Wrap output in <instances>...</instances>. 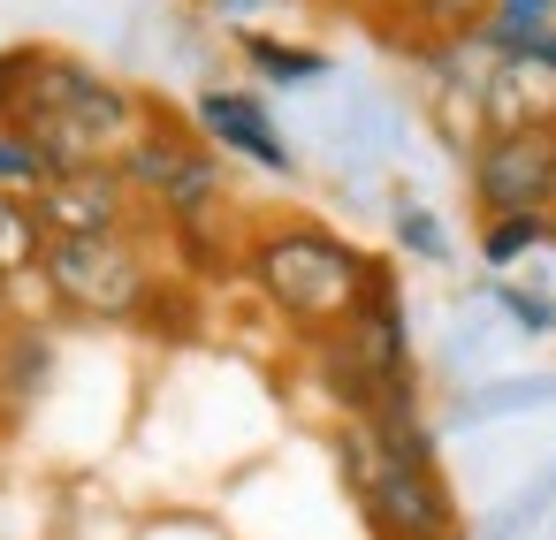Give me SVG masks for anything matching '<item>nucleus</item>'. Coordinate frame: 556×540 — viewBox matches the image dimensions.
<instances>
[{
	"mask_svg": "<svg viewBox=\"0 0 556 540\" xmlns=\"http://www.w3.org/2000/svg\"><path fill=\"white\" fill-rule=\"evenodd\" d=\"M336 464H343V487L374 540H457V494L434 464V426H427L419 396H404L374 419H343Z\"/></svg>",
	"mask_w": 556,
	"mask_h": 540,
	"instance_id": "f257e3e1",
	"label": "nucleus"
},
{
	"mask_svg": "<svg viewBox=\"0 0 556 540\" xmlns=\"http://www.w3.org/2000/svg\"><path fill=\"white\" fill-rule=\"evenodd\" d=\"M237 282L313 350L358 312V297L374 282V252H358L343 229H328L313 214H267L244 229Z\"/></svg>",
	"mask_w": 556,
	"mask_h": 540,
	"instance_id": "f03ea898",
	"label": "nucleus"
},
{
	"mask_svg": "<svg viewBox=\"0 0 556 540\" xmlns=\"http://www.w3.org/2000/svg\"><path fill=\"white\" fill-rule=\"evenodd\" d=\"M199 282L168 267L161 229L123 236H54L39 259V305L70 327H161Z\"/></svg>",
	"mask_w": 556,
	"mask_h": 540,
	"instance_id": "7ed1b4c3",
	"label": "nucleus"
},
{
	"mask_svg": "<svg viewBox=\"0 0 556 540\" xmlns=\"http://www.w3.org/2000/svg\"><path fill=\"white\" fill-rule=\"evenodd\" d=\"M153 115V92L108 77L100 62L70 54V47H39V69L24 85V107H16V130L62 168H115L130 153V138L146 130Z\"/></svg>",
	"mask_w": 556,
	"mask_h": 540,
	"instance_id": "20e7f679",
	"label": "nucleus"
},
{
	"mask_svg": "<svg viewBox=\"0 0 556 540\" xmlns=\"http://www.w3.org/2000/svg\"><path fill=\"white\" fill-rule=\"evenodd\" d=\"M313 365L336 396L343 419H374L404 396H419V358H412V312H404V282L389 259H374V282L358 297V312L313 343Z\"/></svg>",
	"mask_w": 556,
	"mask_h": 540,
	"instance_id": "39448f33",
	"label": "nucleus"
},
{
	"mask_svg": "<svg viewBox=\"0 0 556 540\" xmlns=\"http://www.w3.org/2000/svg\"><path fill=\"white\" fill-rule=\"evenodd\" d=\"M115 168L130 176V191H138V206H146L153 229H176V221H199V214L237 206V198H229V160L199 138L191 115H176V107H161V100H153L146 130L130 138V153H123Z\"/></svg>",
	"mask_w": 556,
	"mask_h": 540,
	"instance_id": "423d86ee",
	"label": "nucleus"
},
{
	"mask_svg": "<svg viewBox=\"0 0 556 540\" xmlns=\"http://www.w3.org/2000/svg\"><path fill=\"white\" fill-rule=\"evenodd\" d=\"M465 191H472L480 221H495V214H548L556 206V123L488 130L465 153Z\"/></svg>",
	"mask_w": 556,
	"mask_h": 540,
	"instance_id": "0eeeda50",
	"label": "nucleus"
},
{
	"mask_svg": "<svg viewBox=\"0 0 556 540\" xmlns=\"http://www.w3.org/2000/svg\"><path fill=\"white\" fill-rule=\"evenodd\" d=\"M184 115L199 123V138H206L222 160H244V168H260V176H275V183L298 176V145H290V130L275 123V107H267L260 85H199Z\"/></svg>",
	"mask_w": 556,
	"mask_h": 540,
	"instance_id": "6e6552de",
	"label": "nucleus"
},
{
	"mask_svg": "<svg viewBox=\"0 0 556 540\" xmlns=\"http://www.w3.org/2000/svg\"><path fill=\"white\" fill-rule=\"evenodd\" d=\"M47 236H123V229H146V206L130 191L123 168H62L31 191Z\"/></svg>",
	"mask_w": 556,
	"mask_h": 540,
	"instance_id": "1a4fd4ad",
	"label": "nucleus"
},
{
	"mask_svg": "<svg viewBox=\"0 0 556 540\" xmlns=\"http://www.w3.org/2000/svg\"><path fill=\"white\" fill-rule=\"evenodd\" d=\"M556 123V69L541 54H495L480 77V130H533Z\"/></svg>",
	"mask_w": 556,
	"mask_h": 540,
	"instance_id": "9d476101",
	"label": "nucleus"
},
{
	"mask_svg": "<svg viewBox=\"0 0 556 540\" xmlns=\"http://www.w3.org/2000/svg\"><path fill=\"white\" fill-rule=\"evenodd\" d=\"M237 62L260 92H305V85H328L336 77V54L305 47V39H282V31H237Z\"/></svg>",
	"mask_w": 556,
	"mask_h": 540,
	"instance_id": "9b49d317",
	"label": "nucleus"
},
{
	"mask_svg": "<svg viewBox=\"0 0 556 540\" xmlns=\"http://www.w3.org/2000/svg\"><path fill=\"white\" fill-rule=\"evenodd\" d=\"M47 221L24 191H0V274L9 282H39V259H47Z\"/></svg>",
	"mask_w": 556,
	"mask_h": 540,
	"instance_id": "f8f14e48",
	"label": "nucleus"
},
{
	"mask_svg": "<svg viewBox=\"0 0 556 540\" xmlns=\"http://www.w3.org/2000/svg\"><path fill=\"white\" fill-rule=\"evenodd\" d=\"M533 252H556V221L548 214H495V221H480V267L488 274H510Z\"/></svg>",
	"mask_w": 556,
	"mask_h": 540,
	"instance_id": "ddd939ff",
	"label": "nucleus"
},
{
	"mask_svg": "<svg viewBox=\"0 0 556 540\" xmlns=\"http://www.w3.org/2000/svg\"><path fill=\"white\" fill-rule=\"evenodd\" d=\"M389 236H396V252L404 259H427V267H450L457 259V244H450V229H442V214L427 206V198H389Z\"/></svg>",
	"mask_w": 556,
	"mask_h": 540,
	"instance_id": "4468645a",
	"label": "nucleus"
},
{
	"mask_svg": "<svg viewBox=\"0 0 556 540\" xmlns=\"http://www.w3.org/2000/svg\"><path fill=\"white\" fill-rule=\"evenodd\" d=\"M480 297L518 327V335H556V297L548 290H533V282H510V274H488L480 282Z\"/></svg>",
	"mask_w": 556,
	"mask_h": 540,
	"instance_id": "2eb2a0df",
	"label": "nucleus"
},
{
	"mask_svg": "<svg viewBox=\"0 0 556 540\" xmlns=\"http://www.w3.org/2000/svg\"><path fill=\"white\" fill-rule=\"evenodd\" d=\"M47 176H54V160H47L16 123H0V191H24V198H31Z\"/></svg>",
	"mask_w": 556,
	"mask_h": 540,
	"instance_id": "dca6fc26",
	"label": "nucleus"
},
{
	"mask_svg": "<svg viewBox=\"0 0 556 540\" xmlns=\"http://www.w3.org/2000/svg\"><path fill=\"white\" fill-rule=\"evenodd\" d=\"M548 396H556V381H503V388H480L472 419H495V411H518V403H548Z\"/></svg>",
	"mask_w": 556,
	"mask_h": 540,
	"instance_id": "f3484780",
	"label": "nucleus"
},
{
	"mask_svg": "<svg viewBox=\"0 0 556 540\" xmlns=\"http://www.w3.org/2000/svg\"><path fill=\"white\" fill-rule=\"evenodd\" d=\"M199 9H206L214 24H229V31H252V16H267V9H290V0H199Z\"/></svg>",
	"mask_w": 556,
	"mask_h": 540,
	"instance_id": "a211bd4d",
	"label": "nucleus"
},
{
	"mask_svg": "<svg viewBox=\"0 0 556 540\" xmlns=\"http://www.w3.org/2000/svg\"><path fill=\"white\" fill-rule=\"evenodd\" d=\"M24 320V282H9V274H0V335H9Z\"/></svg>",
	"mask_w": 556,
	"mask_h": 540,
	"instance_id": "6ab92c4d",
	"label": "nucleus"
},
{
	"mask_svg": "<svg viewBox=\"0 0 556 540\" xmlns=\"http://www.w3.org/2000/svg\"><path fill=\"white\" fill-rule=\"evenodd\" d=\"M533 54H541V62H548V69H556V31H548V39H541V47H533Z\"/></svg>",
	"mask_w": 556,
	"mask_h": 540,
	"instance_id": "aec40b11",
	"label": "nucleus"
},
{
	"mask_svg": "<svg viewBox=\"0 0 556 540\" xmlns=\"http://www.w3.org/2000/svg\"><path fill=\"white\" fill-rule=\"evenodd\" d=\"M472 9H488V0H472Z\"/></svg>",
	"mask_w": 556,
	"mask_h": 540,
	"instance_id": "412c9836",
	"label": "nucleus"
},
{
	"mask_svg": "<svg viewBox=\"0 0 556 540\" xmlns=\"http://www.w3.org/2000/svg\"><path fill=\"white\" fill-rule=\"evenodd\" d=\"M548 221H556V206H548Z\"/></svg>",
	"mask_w": 556,
	"mask_h": 540,
	"instance_id": "4be33fe9",
	"label": "nucleus"
},
{
	"mask_svg": "<svg viewBox=\"0 0 556 540\" xmlns=\"http://www.w3.org/2000/svg\"><path fill=\"white\" fill-rule=\"evenodd\" d=\"M457 540H465V532H457Z\"/></svg>",
	"mask_w": 556,
	"mask_h": 540,
	"instance_id": "5701e85b",
	"label": "nucleus"
}]
</instances>
